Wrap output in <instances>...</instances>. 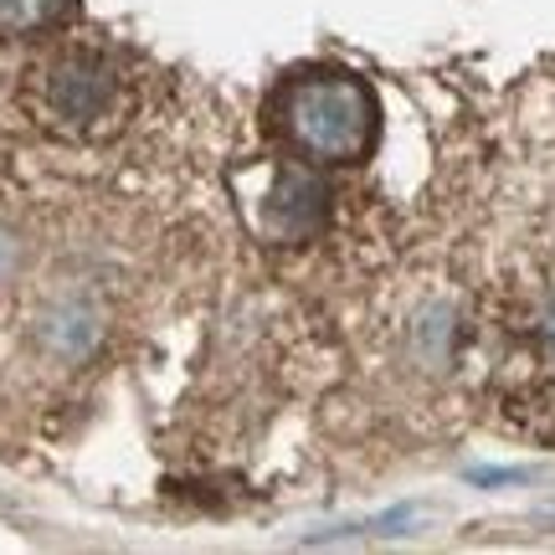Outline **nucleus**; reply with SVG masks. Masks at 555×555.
I'll return each mask as SVG.
<instances>
[{"label":"nucleus","instance_id":"f257e3e1","mask_svg":"<svg viewBox=\"0 0 555 555\" xmlns=\"http://www.w3.org/2000/svg\"><path fill=\"white\" fill-rule=\"evenodd\" d=\"M268 129L294 159L314 170L360 165L380 139V103L371 82L335 67H309L273 88L268 99Z\"/></svg>","mask_w":555,"mask_h":555},{"label":"nucleus","instance_id":"f03ea898","mask_svg":"<svg viewBox=\"0 0 555 555\" xmlns=\"http://www.w3.org/2000/svg\"><path fill=\"white\" fill-rule=\"evenodd\" d=\"M119 103V67L93 47H67L47 57L31 82V108L52 134H93Z\"/></svg>","mask_w":555,"mask_h":555},{"label":"nucleus","instance_id":"7ed1b4c3","mask_svg":"<svg viewBox=\"0 0 555 555\" xmlns=\"http://www.w3.org/2000/svg\"><path fill=\"white\" fill-rule=\"evenodd\" d=\"M237 196L247 206L253 232L273 247H304L330 221V185L319 180L314 165H304L294 155L283 165H262L258 185H253V176H237Z\"/></svg>","mask_w":555,"mask_h":555},{"label":"nucleus","instance_id":"20e7f679","mask_svg":"<svg viewBox=\"0 0 555 555\" xmlns=\"http://www.w3.org/2000/svg\"><path fill=\"white\" fill-rule=\"evenodd\" d=\"M37 339L47 356L57 360H82L103 339V309L88 294H62L52 298L37 319Z\"/></svg>","mask_w":555,"mask_h":555},{"label":"nucleus","instance_id":"39448f33","mask_svg":"<svg viewBox=\"0 0 555 555\" xmlns=\"http://www.w3.org/2000/svg\"><path fill=\"white\" fill-rule=\"evenodd\" d=\"M78 0H0V41H26L57 31Z\"/></svg>","mask_w":555,"mask_h":555},{"label":"nucleus","instance_id":"423d86ee","mask_svg":"<svg viewBox=\"0 0 555 555\" xmlns=\"http://www.w3.org/2000/svg\"><path fill=\"white\" fill-rule=\"evenodd\" d=\"M16 268H21V242L11 227H0V283H11Z\"/></svg>","mask_w":555,"mask_h":555}]
</instances>
